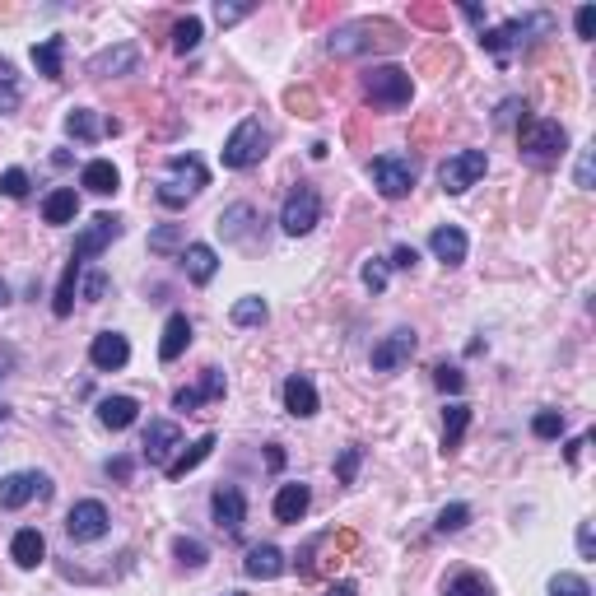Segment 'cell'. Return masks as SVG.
<instances>
[{
  "label": "cell",
  "instance_id": "cell-1",
  "mask_svg": "<svg viewBox=\"0 0 596 596\" xmlns=\"http://www.w3.org/2000/svg\"><path fill=\"white\" fill-rule=\"evenodd\" d=\"M555 33V14H522V19H508V24L489 28V33H480V47H485L489 56H499V61H508L513 52H522V47H531L536 38H550Z\"/></svg>",
  "mask_w": 596,
  "mask_h": 596
},
{
  "label": "cell",
  "instance_id": "cell-2",
  "mask_svg": "<svg viewBox=\"0 0 596 596\" xmlns=\"http://www.w3.org/2000/svg\"><path fill=\"white\" fill-rule=\"evenodd\" d=\"M210 187V173H205V163L196 159V154H173L168 159V177L159 182V205H168V210H182V205L196 196V191Z\"/></svg>",
  "mask_w": 596,
  "mask_h": 596
},
{
  "label": "cell",
  "instance_id": "cell-3",
  "mask_svg": "<svg viewBox=\"0 0 596 596\" xmlns=\"http://www.w3.org/2000/svg\"><path fill=\"white\" fill-rule=\"evenodd\" d=\"M517 145H522V159H527L531 168H550V163L564 159L569 131H564L559 122H550V117H541V122H527L522 131H517Z\"/></svg>",
  "mask_w": 596,
  "mask_h": 596
},
{
  "label": "cell",
  "instance_id": "cell-4",
  "mask_svg": "<svg viewBox=\"0 0 596 596\" xmlns=\"http://www.w3.org/2000/svg\"><path fill=\"white\" fill-rule=\"evenodd\" d=\"M266 145H271V131H266L257 117H243V122L229 131L224 149H219V159H224V168L243 173V168H252V163L266 159Z\"/></svg>",
  "mask_w": 596,
  "mask_h": 596
},
{
  "label": "cell",
  "instance_id": "cell-5",
  "mask_svg": "<svg viewBox=\"0 0 596 596\" xmlns=\"http://www.w3.org/2000/svg\"><path fill=\"white\" fill-rule=\"evenodd\" d=\"M364 94L378 103V108H406L410 98H415V80H410V70L401 66H373L364 75Z\"/></svg>",
  "mask_w": 596,
  "mask_h": 596
},
{
  "label": "cell",
  "instance_id": "cell-6",
  "mask_svg": "<svg viewBox=\"0 0 596 596\" xmlns=\"http://www.w3.org/2000/svg\"><path fill=\"white\" fill-rule=\"evenodd\" d=\"M489 173V154L485 149H457V154H447L443 168H438V182H443L447 196H466V191Z\"/></svg>",
  "mask_w": 596,
  "mask_h": 596
},
{
  "label": "cell",
  "instance_id": "cell-7",
  "mask_svg": "<svg viewBox=\"0 0 596 596\" xmlns=\"http://www.w3.org/2000/svg\"><path fill=\"white\" fill-rule=\"evenodd\" d=\"M396 38L401 33L387 24H345L326 38V47H331V56H359V52H373L378 42H396Z\"/></svg>",
  "mask_w": 596,
  "mask_h": 596
},
{
  "label": "cell",
  "instance_id": "cell-8",
  "mask_svg": "<svg viewBox=\"0 0 596 596\" xmlns=\"http://www.w3.org/2000/svg\"><path fill=\"white\" fill-rule=\"evenodd\" d=\"M317 219H322V196L312 187H294L285 196V210H280V229L289 238H303V233L317 229Z\"/></svg>",
  "mask_w": 596,
  "mask_h": 596
},
{
  "label": "cell",
  "instance_id": "cell-9",
  "mask_svg": "<svg viewBox=\"0 0 596 596\" xmlns=\"http://www.w3.org/2000/svg\"><path fill=\"white\" fill-rule=\"evenodd\" d=\"M368 177H373V187H378L387 201H401V196H410V187H415V168H410V159H401V154H378V159L368 163Z\"/></svg>",
  "mask_w": 596,
  "mask_h": 596
},
{
  "label": "cell",
  "instance_id": "cell-10",
  "mask_svg": "<svg viewBox=\"0 0 596 596\" xmlns=\"http://www.w3.org/2000/svg\"><path fill=\"white\" fill-rule=\"evenodd\" d=\"M108 527H112V517H108V508L98 499H80L75 508L66 513V536L75 545H89V541H103L108 536Z\"/></svg>",
  "mask_w": 596,
  "mask_h": 596
},
{
  "label": "cell",
  "instance_id": "cell-11",
  "mask_svg": "<svg viewBox=\"0 0 596 596\" xmlns=\"http://www.w3.org/2000/svg\"><path fill=\"white\" fill-rule=\"evenodd\" d=\"M33 499H52V475L47 471H14L0 480V508H24Z\"/></svg>",
  "mask_w": 596,
  "mask_h": 596
},
{
  "label": "cell",
  "instance_id": "cell-12",
  "mask_svg": "<svg viewBox=\"0 0 596 596\" xmlns=\"http://www.w3.org/2000/svg\"><path fill=\"white\" fill-rule=\"evenodd\" d=\"M117 238H122V219H117V215H94L80 229V238H75V252H70V257H75V261H94V257H103V252H108Z\"/></svg>",
  "mask_w": 596,
  "mask_h": 596
},
{
  "label": "cell",
  "instance_id": "cell-13",
  "mask_svg": "<svg viewBox=\"0 0 596 596\" xmlns=\"http://www.w3.org/2000/svg\"><path fill=\"white\" fill-rule=\"evenodd\" d=\"M415 345H420V336H415L410 326H396L392 336H382L378 345H373V373H396L401 364H410Z\"/></svg>",
  "mask_w": 596,
  "mask_h": 596
},
{
  "label": "cell",
  "instance_id": "cell-14",
  "mask_svg": "<svg viewBox=\"0 0 596 596\" xmlns=\"http://www.w3.org/2000/svg\"><path fill=\"white\" fill-rule=\"evenodd\" d=\"M210 517H215V527L224 531V536H238L247 522V499L238 485H219L215 494H210Z\"/></svg>",
  "mask_w": 596,
  "mask_h": 596
},
{
  "label": "cell",
  "instance_id": "cell-15",
  "mask_svg": "<svg viewBox=\"0 0 596 596\" xmlns=\"http://www.w3.org/2000/svg\"><path fill=\"white\" fill-rule=\"evenodd\" d=\"M89 364L98 368V373H117V368L131 364V340L122 336V331H98L94 345H89Z\"/></svg>",
  "mask_w": 596,
  "mask_h": 596
},
{
  "label": "cell",
  "instance_id": "cell-16",
  "mask_svg": "<svg viewBox=\"0 0 596 596\" xmlns=\"http://www.w3.org/2000/svg\"><path fill=\"white\" fill-rule=\"evenodd\" d=\"M145 461L149 466H168L173 461V452L182 447V429H177L173 420H149V429H145Z\"/></svg>",
  "mask_w": 596,
  "mask_h": 596
},
{
  "label": "cell",
  "instance_id": "cell-17",
  "mask_svg": "<svg viewBox=\"0 0 596 596\" xmlns=\"http://www.w3.org/2000/svg\"><path fill=\"white\" fill-rule=\"evenodd\" d=\"M224 396V368H205L201 382L196 387H182V392L173 396V410H182V415H191V410L210 406V401H219Z\"/></svg>",
  "mask_w": 596,
  "mask_h": 596
},
{
  "label": "cell",
  "instance_id": "cell-18",
  "mask_svg": "<svg viewBox=\"0 0 596 596\" xmlns=\"http://www.w3.org/2000/svg\"><path fill=\"white\" fill-rule=\"evenodd\" d=\"M285 410L294 415V420H312V415L322 410L317 387H312L308 373H289V378H285Z\"/></svg>",
  "mask_w": 596,
  "mask_h": 596
},
{
  "label": "cell",
  "instance_id": "cell-19",
  "mask_svg": "<svg viewBox=\"0 0 596 596\" xmlns=\"http://www.w3.org/2000/svg\"><path fill=\"white\" fill-rule=\"evenodd\" d=\"M289 569V559L280 545H252L243 559V573L247 578H257V583H271V578H280V573Z\"/></svg>",
  "mask_w": 596,
  "mask_h": 596
},
{
  "label": "cell",
  "instance_id": "cell-20",
  "mask_svg": "<svg viewBox=\"0 0 596 596\" xmlns=\"http://www.w3.org/2000/svg\"><path fill=\"white\" fill-rule=\"evenodd\" d=\"M122 122H108V117H98L94 108H70L66 112V136L75 140H103V136H117Z\"/></svg>",
  "mask_w": 596,
  "mask_h": 596
},
{
  "label": "cell",
  "instance_id": "cell-21",
  "mask_svg": "<svg viewBox=\"0 0 596 596\" xmlns=\"http://www.w3.org/2000/svg\"><path fill=\"white\" fill-rule=\"evenodd\" d=\"M429 252H434L443 266H461L466 252H471V243H466V233H461L457 224H438V229L429 233Z\"/></svg>",
  "mask_w": 596,
  "mask_h": 596
},
{
  "label": "cell",
  "instance_id": "cell-22",
  "mask_svg": "<svg viewBox=\"0 0 596 596\" xmlns=\"http://www.w3.org/2000/svg\"><path fill=\"white\" fill-rule=\"evenodd\" d=\"M136 420H140V401H136V396H103V401H98V424L112 429V434L131 429Z\"/></svg>",
  "mask_w": 596,
  "mask_h": 596
},
{
  "label": "cell",
  "instance_id": "cell-23",
  "mask_svg": "<svg viewBox=\"0 0 596 596\" xmlns=\"http://www.w3.org/2000/svg\"><path fill=\"white\" fill-rule=\"evenodd\" d=\"M140 66V52L131 47V42H122V47H112V52H98L94 61H89V75H136Z\"/></svg>",
  "mask_w": 596,
  "mask_h": 596
},
{
  "label": "cell",
  "instance_id": "cell-24",
  "mask_svg": "<svg viewBox=\"0 0 596 596\" xmlns=\"http://www.w3.org/2000/svg\"><path fill=\"white\" fill-rule=\"evenodd\" d=\"M252 224H261V215H257V205H247V201L229 205V210L215 219V229L224 233V243H243L247 233H252Z\"/></svg>",
  "mask_w": 596,
  "mask_h": 596
},
{
  "label": "cell",
  "instance_id": "cell-25",
  "mask_svg": "<svg viewBox=\"0 0 596 596\" xmlns=\"http://www.w3.org/2000/svg\"><path fill=\"white\" fill-rule=\"evenodd\" d=\"M191 345V317L187 312H173L168 322H163V340H159V359L163 364H173V359H182Z\"/></svg>",
  "mask_w": 596,
  "mask_h": 596
},
{
  "label": "cell",
  "instance_id": "cell-26",
  "mask_svg": "<svg viewBox=\"0 0 596 596\" xmlns=\"http://www.w3.org/2000/svg\"><path fill=\"white\" fill-rule=\"evenodd\" d=\"M215 443H219L215 434H201L196 443L182 447V452H177V457L168 461V466H163V475H168V480H187V475L196 471V466H201V461L210 457V452H215Z\"/></svg>",
  "mask_w": 596,
  "mask_h": 596
},
{
  "label": "cell",
  "instance_id": "cell-27",
  "mask_svg": "<svg viewBox=\"0 0 596 596\" xmlns=\"http://www.w3.org/2000/svg\"><path fill=\"white\" fill-rule=\"evenodd\" d=\"M312 503V489L303 485V480H294V485H280V494H275V522H303V513H308Z\"/></svg>",
  "mask_w": 596,
  "mask_h": 596
},
{
  "label": "cell",
  "instance_id": "cell-28",
  "mask_svg": "<svg viewBox=\"0 0 596 596\" xmlns=\"http://www.w3.org/2000/svg\"><path fill=\"white\" fill-rule=\"evenodd\" d=\"M10 559L19 564V569H38L42 559H47V541H42V531H38V527L14 531V541H10Z\"/></svg>",
  "mask_w": 596,
  "mask_h": 596
},
{
  "label": "cell",
  "instance_id": "cell-29",
  "mask_svg": "<svg viewBox=\"0 0 596 596\" xmlns=\"http://www.w3.org/2000/svg\"><path fill=\"white\" fill-rule=\"evenodd\" d=\"M182 266H187V280L191 285H210L219 271V257L210 243H191L187 252H182Z\"/></svg>",
  "mask_w": 596,
  "mask_h": 596
},
{
  "label": "cell",
  "instance_id": "cell-30",
  "mask_svg": "<svg viewBox=\"0 0 596 596\" xmlns=\"http://www.w3.org/2000/svg\"><path fill=\"white\" fill-rule=\"evenodd\" d=\"M80 187H84V191H94V196H112V191L122 187V173H117V168H112L108 159H94V163H84Z\"/></svg>",
  "mask_w": 596,
  "mask_h": 596
},
{
  "label": "cell",
  "instance_id": "cell-31",
  "mask_svg": "<svg viewBox=\"0 0 596 596\" xmlns=\"http://www.w3.org/2000/svg\"><path fill=\"white\" fill-rule=\"evenodd\" d=\"M61 61H66V38L33 42V66H38V75H47V80H61V75H66V70H61Z\"/></svg>",
  "mask_w": 596,
  "mask_h": 596
},
{
  "label": "cell",
  "instance_id": "cell-32",
  "mask_svg": "<svg viewBox=\"0 0 596 596\" xmlns=\"http://www.w3.org/2000/svg\"><path fill=\"white\" fill-rule=\"evenodd\" d=\"M75 215H80V196H75V187L47 191V201H42V219H47V224H70Z\"/></svg>",
  "mask_w": 596,
  "mask_h": 596
},
{
  "label": "cell",
  "instance_id": "cell-33",
  "mask_svg": "<svg viewBox=\"0 0 596 596\" xmlns=\"http://www.w3.org/2000/svg\"><path fill=\"white\" fill-rule=\"evenodd\" d=\"M466 429H471V406H466V401H452V406L443 410V452H457Z\"/></svg>",
  "mask_w": 596,
  "mask_h": 596
},
{
  "label": "cell",
  "instance_id": "cell-34",
  "mask_svg": "<svg viewBox=\"0 0 596 596\" xmlns=\"http://www.w3.org/2000/svg\"><path fill=\"white\" fill-rule=\"evenodd\" d=\"M80 271H84V261L70 257L66 271H61V285H56V298H52L56 317H70V312H75V285H80Z\"/></svg>",
  "mask_w": 596,
  "mask_h": 596
},
{
  "label": "cell",
  "instance_id": "cell-35",
  "mask_svg": "<svg viewBox=\"0 0 596 596\" xmlns=\"http://www.w3.org/2000/svg\"><path fill=\"white\" fill-rule=\"evenodd\" d=\"M19 103H24V84H19V70H14V61H5V56H0V117H10Z\"/></svg>",
  "mask_w": 596,
  "mask_h": 596
},
{
  "label": "cell",
  "instance_id": "cell-36",
  "mask_svg": "<svg viewBox=\"0 0 596 596\" xmlns=\"http://www.w3.org/2000/svg\"><path fill=\"white\" fill-rule=\"evenodd\" d=\"M229 317H233V326H266L271 308H266V298L247 294V298H238V303L229 308Z\"/></svg>",
  "mask_w": 596,
  "mask_h": 596
},
{
  "label": "cell",
  "instance_id": "cell-37",
  "mask_svg": "<svg viewBox=\"0 0 596 596\" xmlns=\"http://www.w3.org/2000/svg\"><path fill=\"white\" fill-rule=\"evenodd\" d=\"M443 596H494V587L480 573H457V578H447Z\"/></svg>",
  "mask_w": 596,
  "mask_h": 596
},
{
  "label": "cell",
  "instance_id": "cell-38",
  "mask_svg": "<svg viewBox=\"0 0 596 596\" xmlns=\"http://www.w3.org/2000/svg\"><path fill=\"white\" fill-rule=\"evenodd\" d=\"M173 555H177V564H182V569H205L210 550H205L196 536H177V541H173Z\"/></svg>",
  "mask_w": 596,
  "mask_h": 596
},
{
  "label": "cell",
  "instance_id": "cell-39",
  "mask_svg": "<svg viewBox=\"0 0 596 596\" xmlns=\"http://www.w3.org/2000/svg\"><path fill=\"white\" fill-rule=\"evenodd\" d=\"M196 47H201V19L187 14L173 24V52H196Z\"/></svg>",
  "mask_w": 596,
  "mask_h": 596
},
{
  "label": "cell",
  "instance_id": "cell-40",
  "mask_svg": "<svg viewBox=\"0 0 596 596\" xmlns=\"http://www.w3.org/2000/svg\"><path fill=\"white\" fill-rule=\"evenodd\" d=\"M182 247V224H159V229L149 233V252H177Z\"/></svg>",
  "mask_w": 596,
  "mask_h": 596
},
{
  "label": "cell",
  "instance_id": "cell-41",
  "mask_svg": "<svg viewBox=\"0 0 596 596\" xmlns=\"http://www.w3.org/2000/svg\"><path fill=\"white\" fill-rule=\"evenodd\" d=\"M550 596H592V583L578 573H555L550 578Z\"/></svg>",
  "mask_w": 596,
  "mask_h": 596
},
{
  "label": "cell",
  "instance_id": "cell-42",
  "mask_svg": "<svg viewBox=\"0 0 596 596\" xmlns=\"http://www.w3.org/2000/svg\"><path fill=\"white\" fill-rule=\"evenodd\" d=\"M531 434L545 438V443H550V438H559V434H564V415H559V410H541V415L531 420Z\"/></svg>",
  "mask_w": 596,
  "mask_h": 596
},
{
  "label": "cell",
  "instance_id": "cell-43",
  "mask_svg": "<svg viewBox=\"0 0 596 596\" xmlns=\"http://www.w3.org/2000/svg\"><path fill=\"white\" fill-rule=\"evenodd\" d=\"M0 196L24 201V196H28V173H24V168H5V173H0Z\"/></svg>",
  "mask_w": 596,
  "mask_h": 596
},
{
  "label": "cell",
  "instance_id": "cell-44",
  "mask_svg": "<svg viewBox=\"0 0 596 596\" xmlns=\"http://www.w3.org/2000/svg\"><path fill=\"white\" fill-rule=\"evenodd\" d=\"M466 522H471V508H466V503H447L443 513H438V522H434V527L447 536V531H461V527H466Z\"/></svg>",
  "mask_w": 596,
  "mask_h": 596
},
{
  "label": "cell",
  "instance_id": "cell-45",
  "mask_svg": "<svg viewBox=\"0 0 596 596\" xmlns=\"http://www.w3.org/2000/svg\"><path fill=\"white\" fill-rule=\"evenodd\" d=\"M359 461H364V447H345L336 461V475H340V485H354V475H359Z\"/></svg>",
  "mask_w": 596,
  "mask_h": 596
},
{
  "label": "cell",
  "instance_id": "cell-46",
  "mask_svg": "<svg viewBox=\"0 0 596 596\" xmlns=\"http://www.w3.org/2000/svg\"><path fill=\"white\" fill-rule=\"evenodd\" d=\"M434 382H438V392H452V396H457L461 387H466V373H461V368H452V364H438V368H434Z\"/></svg>",
  "mask_w": 596,
  "mask_h": 596
},
{
  "label": "cell",
  "instance_id": "cell-47",
  "mask_svg": "<svg viewBox=\"0 0 596 596\" xmlns=\"http://www.w3.org/2000/svg\"><path fill=\"white\" fill-rule=\"evenodd\" d=\"M359 275H364V285L373 289V294H382V289H387V261H378V257L364 261V271H359Z\"/></svg>",
  "mask_w": 596,
  "mask_h": 596
},
{
  "label": "cell",
  "instance_id": "cell-48",
  "mask_svg": "<svg viewBox=\"0 0 596 596\" xmlns=\"http://www.w3.org/2000/svg\"><path fill=\"white\" fill-rule=\"evenodd\" d=\"M247 14H252V5H224V0H219V5H215V19H219V24H224V28H229V24H238V19H247Z\"/></svg>",
  "mask_w": 596,
  "mask_h": 596
},
{
  "label": "cell",
  "instance_id": "cell-49",
  "mask_svg": "<svg viewBox=\"0 0 596 596\" xmlns=\"http://www.w3.org/2000/svg\"><path fill=\"white\" fill-rule=\"evenodd\" d=\"M108 285H112L108 275H103V271H94V275H89V280H84V298H89V303H98V298L108 294Z\"/></svg>",
  "mask_w": 596,
  "mask_h": 596
},
{
  "label": "cell",
  "instance_id": "cell-50",
  "mask_svg": "<svg viewBox=\"0 0 596 596\" xmlns=\"http://www.w3.org/2000/svg\"><path fill=\"white\" fill-rule=\"evenodd\" d=\"M415 261H420V252H415V247H396L392 252V261H387V266H396V271H415Z\"/></svg>",
  "mask_w": 596,
  "mask_h": 596
},
{
  "label": "cell",
  "instance_id": "cell-51",
  "mask_svg": "<svg viewBox=\"0 0 596 596\" xmlns=\"http://www.w3.org/2000/svg\"><path fill=\"white\" fill-rule=\"evenodd\" d=\"M578 555L596 559V536H592V522H578Z\"/></svg>",
  "mask_w": 596,
  "mask_h": 596
},
{
  "label": "cell",
  "instance_id": "cell-52",
  "mask_svg": "<svg viewBox=\"0 0 596 596\" xmlns=\"http://www.w3.org/2000/svg\"><path fill=\"white\" fill-rule=\"evenodd\" d=\"M517 112H527V103H522V98H503V103H499V117H494V122L508 126V122L517 117Z\"/></svg>",
  "mask_w": 596,
  "mask_h": 596
},
{
  "label": "cell",
  "instance_id": "cell-53",
  "mask_svg": "<svg viewBox=\"0 0 596 596\" xmlns=\"http://www.w3.org/2000/svg\"><path fill=\"white\" fill-rule=\"evenodd\" d=\"M103 471H108L112 480H131V471H136V461H131V457H112L108 466H103Z\"/></svg>",
  "mask_w": 596,
  "mask_h": 596
},
{
  "label": "cell",
  "instance_id": "cell-54",
  "mask_svg": "<svg viewBox=\"0 0 596 596\" xmlns=\"http://www.w3.org/2000/svg\"><path fill=\"white\" fill-rule=\"evenodd\" d=\"M596 33V5H583L578 10V38H592Z\"/></svg>",
  "mask_w": 596,
  "mask_h": 596
},
{
  "label": "cell",
  "instance_id": "cell-55",
  "mask_svg": "<svg viewBox=\"0 0 596 596\" xmlns=\"http://www.w3.org/2000/svg\"><path fill=\"white\" fill-rule=\"evenodd\" d=\"M578 187L592 191V149H583V154H578Z\"/></svg>",
  "mask_w": 596,
  "mask_h": 596
},
{
  "label": "cell",
  "instance_id": "cell-56",
  "mask_svg": "<svg viewBox=\"0 0 596 596\" xmlns=\"http://www.w3.org/2000/svg\"><path fill=\"white\" fill-rule=\"evenodd\" d=\"M587 443H592V434H578L569 447H564V457H569V466H578V457H583V447H587Z\"/></svg>",
  "mask_w": 596,
  "mask_h": 596
},
{
  "label": "cell",
  "instance_id": "cell-57",
  "mask_svg": "<svg viewBox=\"0 0 596 596\" xmlns=\"http://www.w3.org/2000/svg\"><path fill=\"white\" fill-rule=\"evenodd\" d=\"M266 466H271V471H280V466H285V452H280L275 443H271V452H266Z\"/></svg>",
  "mask_w": 596,
  "mask_h": 596
},
{
  "label": "cell",
  "instance_id": "cell-58",
  "mask_svg": "<svg viewBox=\"0 0 596 596\" xmlns=\"http://www.w3.org/2000/svg\"><path fill=\"white\" fill-rule=\"evenodd\" d=\"M326 596H359V587H354L350 578H345V583H336V587H331V592H326Z\"/></svg>",
  "mask_w": 596,
  "mask_h": 596
},
{
  "label": "cell",
  "instance_id": "cell-59",
  "mask_svg": "<svg viewBox=\"0 0 596 596\" xmlns=\"http://www.w3.org/2000/svg\"><path fill=\"white\" fill-rule=\"evenodd\" d=\"M5 364H10V354H0V378H5Z\"/></svg>",
  "mask_w": 596,
  "mask_h": 596
},
{
  "label": "cell",
  "instance_id": "cell-60",
  "mask_svg": "<svg viewBox=\"0 0 596 596\" xmlns=\"http://www.w3.org/2000/svg\"><path fill=\"white\" fill-rule=\"evenodd\" d=\"M0 420H5V406H0Z\"/></svg>",
  "mask_w": 596,
  "mask_h": 596
},
{
  "label": "cell",
  "instance_id": "cell-61",
  "mask_svg": "<svg viewBox=\"0 0 596 596\" xmlns=\"http://www.w3.org/2000/svg\"><path fill=\"white\" fill-rule=\"evenodd\" d=\"M229 596H243V592H229Z\"/></svg>",
  "mask_w": 596,
  "mask_h": 596
}]
</instances>
